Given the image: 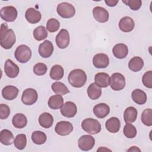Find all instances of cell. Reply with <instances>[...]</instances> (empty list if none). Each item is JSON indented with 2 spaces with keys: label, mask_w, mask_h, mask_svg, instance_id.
Segmentation results:
<instances>
[{
  "label": "cell",
  "mask_w": 152,
  "mask_h": 152,
  "mask_svg": "<svg viewBox=\"0 0 152 152\" xmlns=\"http://www.w3.org/2000/svg\"><path fill=\"white\" fill-rule=\"evenodd\" d=\"M69 83L74 87H82L86 83L87 75L81 69H75L71 71L68 77Z\"/></svg>",
  "instance_id": "cell-2"
},
{
  "label": "cell",
  "mask_w": 152,
  "mask_h": 152,
  "mask_svg": "<svg viewBox=\"0 0 152 152\" xmlns=\"http://www.w3.org/2000/svg\"><path fill=\"white\" fill-rule=\"evenodd\" d=\"M123 132L124 135L128 138H135L137 134L136 128L131 123H126L125 124L124 127Z\"/></svg>",
  "instance_id": "cell-37"
},
{
  "label": "cell",
  "mask_w": 152,
  "mask_h": 152,
  "mask_svg": "<svg viewBox=\"0 0 152 152\" xmlns=\"http://www.w3.org/2000/svg\"><path fill=\"white\" fill-rule=\"evenodd\" d=\"M39 123L42 127L44 128H49L53 125V118L49 113L44 112L39 116Z\"/></svg>",
  "instance_id": "cell-26"
},
{
  "label": "cell",
  "mask_w": 152,
  "mask_h": 152,
  "mask_svg": "<svg viewBox=\"0 0 152 152\" xmlns=\"http://www.w3.org/2000/svg\"><path fill=\"white\" fill-rule=\"evenodd\" d=\"M110 77L106 72H98L94 77V83L100 88H106L110 85Z\"/></svg>",
  "instance_id": "cell-18"
},
{
  "label": "cell",
  "mask_w": 152,
  "mask_h": 152,
  "mask_svg": "<svg viewBox=\"0 0 152 152\" xmlns=\"http://www.w3.org/2000/svg\"><path fill=\"white\" fill-rule=\"evenodd\" d=\"M4 71L7 77L11 78H15L20 72L18 66L12 60L8 59L5 61L4 65Z\"/></svg>",
  "instance_id": "cell-12"
},
{
  "label": "cell",
  "mask_w": 152,
  "mask_h": 152,
  "mask_svg": "<svg viewBox=\"0 0 152 152\" xmlns=\"http://www.w3.org/2000/svg\"><path fill=\"white\" fill-rule=\"evenodd\" d=\"M87 95L91 100H96L102 95V89L98 87L94 83L89 85L87 90Z\"/></svg>",
  "instance_id": "cell-30"
},
{
  "label": "cell",
  "mask_w": 152,
  "mask_h": 152,
  "mask_svg": "<svg viewBox=\"0 0 152 152\" xmlns=\"http://www.w3.org/2000/svg\"><path fill=\"white\" fill-rule=\"evenodd\" d=\"M122 2L129 6L134 11L139 10L142 5V1L141 0H123Z\"/></svg>",
  "instance_id": "cell-42"
},
{
  "label": "cell",
  "mask_w": 152,
  "mask_h": 152,
  "mask_svg": "<svg viewBox=\"0 0 152 152\" xmlns=\"http://www.w3.org/2000/svg\"><path fill=\"white\" fill-rule=\"evenodd\" d=\"M19 93V90L17 87L14 86H7L4 87L2 90V97L8 100L15 99Z\"/></svg>",
  "instance_id": "cell-21"
},
{
  "label": "cell",
  "mask_w": 152,
  "mask_h": 152,
  "mask_svg": "<svg viewBox=\"0 0 152 152\" xmlns=\"http://www.w3.org/2000/svg\"><path fill=\"white\" fill-rule=\"evenodd\" d=\"M77 112L76 104L70 101L65 102L61 108V113L62 115L66 118H72L75 116Z\"/></svg>",
  "instance_id": "cell-13"
},
{
  "label": "cell",
  "mask_w": 152,
  "mask_h": 152,
  "mask_svg": "<svg viewBox=\"0 0 152 152\" xmlns=\"http://www.w3.org/2000/svg\"><path fill=\"white\" fill-rule=\"evenodd\" d=\"M95 144L94 138L90 135L81 136L78 140V145L83 151H88L93 148Z\"/></svg>",
  "instance_id": "cell-9"
},
{
  "label": "cell",
  "mask_w": 152,
  "mask_h": 152,
  "mask_svg": "<svg viewBox=\"0 0 152 152\" xmlns=\"http://www.w3.org/2000/svg\"><path fill=\"white\" fill-rule=\"evenodd\" d=\"M64 104V99L61 95L56 94L50 96L48 100L49 107L53 110L61 109Z\"/></svg>",
  "instance_id": "cell-25"
},
{
  "label": "cell",
  "mask_w": 152,
  "mask_h": 152,
  "mask_svg": "<svg viewBox=\"0 0 152 152\" xmlns=\"http://www.w3.org/2000/svg\"><path fill=\"white\" fill-rule=\"evenodd\" d=\"M112 52L116 58L124 59L128 53V48L124 43H118L113 46Z\"/></svg>",
  "instance_id": "cell-22"
},
{
  "label": "cell",
  "mask_w": 152,
  "mask_h": 152,
  "mask_svg": "<svg viewBox=\"0 0 152 152\" xmlns=\"http://www.w3.org/2000/svg\"><path fill=\"white\" fill-rule=\"evenodd\" d=\"M48 70V67L44 63L39 62L37 63L33 67V72L37 75H45Z\"/></svg>",
  "instance_id": "cell-40"
},
{
  "label": "cell",
  "mask_w": 152,
  "mask_h": 152,
  "mask_svg": "<svg viewBox=\"0 0 152 152\" xmlns=\"http://www.w3.org/2000/svg\"><path fill=\"white\" fill-rule=\"evenodd\" d=\"M93 111L97 118L102 119L109 114L110 107L107 104L100 103L94 106Z\"/></svg>",
  "instance_id": "cell-19"
},
{
  "label": "cell",
  "mask_w": 152,
  "mask_h": 152,
  "mask_svg": "<svg viewBox=\"0 0 152 152\" xmlns=\"http://www.w3.org/2000/svg\"><path fill=\"white\" fill-rule=\"evenodd\" d=\"M17 10L13 6H6L1 8L0 15L2 20L7 22L14 21L17 17Z\"/></svg>",
  "instance_id": "cell-8"
},
{
  "label": "cell",
  "mask_w": 152,
  "mask_h": 152,
  "mask_svg": "<svg viewBox=\"0 0 152 152\" xmlns=\"http://www.w3.org/2000/svg\"><path fill=\"white\" fill-rule=\"evenodd\" d=\"M12 123L13 126L16 128L21 129L26 126L27 124V119L23 113H16L12 119Z\"/></svg>",
  "instance_id": "cell-27"
},
{
  "label": "cell",
  "mask_w": 152,
  "mask_h": 152,
  "mask_svg": "<svg viewBox=\"0 0 152 152\" xmlns=\"http://www.w3.org/2000/svg\"><path fill=\"white\" fill-rule=\"evenodd\" d=\"M144 66L142 59L139 56H134L130 59L128 63L129 68L133 72H138L141 71Z\"/></svg>",
  "instance_id": "cell-28"
},
{
  "label": "cell",
  "mask_w": 152,
  "mask_h": 152,
  "mask_svg": "<svg viewBox=\"0 0 152 152\" xmlns=\"http://www.w3.org/2000/svg\"><path fill=\"white\" fill-rule=\"evenodd\" d=\"M16 41L15 34L13 30L8 28L6 23H2L0 31V44L5 49L12 47Z\"/></svg>",
  "instance_id": "cell-1"
},
{
  "label": "cell",
  "mask_w": 152,
  "mask_h": 152,
  "mask_svg": "<svg viewBox=\"0 0 152 152\" xmlns=\"http://www.w3.org/2000/svg\"><path fill=\"white\" fill-rule=\"evenodd\" d=\"M64 74V70L62 66L59 65H53L50 71V77L54 80H59L62 78Z\"/></svg>",
  "instance_id": "cell-32"
},
{
  "label": "cell",
  "mask_w": 152,
  "mask_h": 152,
  "mask_svg": "<svg viewBox=\"0 0 152 152\" xmlns=\"http://www.w3.org/2000/svg\"><path fill=\"white\" fill-rule=\"evenodd\" d=\"M31 140L34 144L41 145L46 142L47 137L43 132L40 131H35L31 134Z\"/></svg>",
  "instance_id": "cell-35"
},
{
  "label": "cell",
  "mask_w": 152,
  "mask_h": 152,
  "mask_svg": "<svg viewBox=\"0 0 152 152\" xmlns=\"http://www.w3.org/2000/svg\"><path fill=\"white\" fill-rule=\"evenodd\" d=\"M104 150H108V151H111L110 150H109V149H107V148H104V147H102L101 148H99L97 151H104Z\"/></svg>",
  "instance_id": "cell-46"
},
{
  "label": "cell",
  "mask_w": 152,
  "mask_h": 152,
  "mask_svg": "<svg viewBox=\"0 0 152 152\" xmlns=\"http://www.w3.org/2000/svg\"><path fill=\"white\" fill-rule=\"evenodd\" d=\"M14 56L15 59L20 63L27 62L31 57V50L26 45H21L15 49Z\"/></svg>",
  "instance_id": "cell-4"
},
{
  "label": "cell",
  "mask_w": 152,
  "mask_h": 152,
  "mask_svg": "<svg viewBox=\"0 0 152 152\" xmlns=\"http://www.w3.org/2000/svg\"><path fill=\"white\" fill-rule=\"evenodd\" d=\"M93 64L97 68H105L109 64V58L105 53H97L93 58Z\"/></svg>",
  "instance_id": "cell-15"
},
{
  "label": "cell",
  "mask_w": 152,
  "mask_h": 152,
  "mask_svg": "<svg viewBox=\"0 0 152 152\" xmlns=\"http://www.w3.org/2000/svg\"><path fill=\"white\" fill-rule=\"evenodd\" d=\"M60 27L59 21L55 18H50L46 23V29L51 33H53L58 30Z\"/></svg>",
  "instance_id": "cell-39"
},
{
  "label": "cell",
  "mask_w": 152,
  "mask_h": 152,
  "mask_svg": "<svg viewBox=\"0 0 152 152\" xmlns=\"http://www.w3.org/2000/svg\"><path fill=\"white\" fill-rule=\"evenodd\" d=\"M137 110L132 106L127 107L124 113V119L126 123H132L135 121L137 118Z\"/></svg>",
  "instance_id": "cell-29"
},
{
  "label": "cell",
  "mask_w": 152,
  "mask_h": 152,
  "mask_svg": "<svg viewBox=\"0 0 152 152\" xmlns=\"http://www.w3.org/2000/svg\"><path fill=\"white\" fill-rule=\"evenodd\" d=\"M141 121L145 125L150 126L152 125V110L151 109H145L141 114Z\"/></svg>",
  "instance_id": "cell-38"
},
{
  "label": "cell",
  "mask_w": 152,
  "mask_h": 152,
  "mask_svg": "<svg viewBox=\"0 0 152 152\" xmlns=\"http://www.w3.org/2000/svg\"><path fill=\"white\" fill-rule=\"evenodd\" d=\"M142 82L144 86L147 88H152V71H148L144 73L142 77Z\"/></svg>",
  "instance_id": "cell-41"
},
{
  "label": "cell",
  "mask_w": 152,
  "mask_h": 152,
  "mask_svg": "<svg viewBox=\"0 0 152 152\" xmlns=\"http://www.w3.org/2000/svg\"><path fill=\"white\" fill-rule=\"evenodd\" d=\"M125 84V78L122 74L115 72L112 75L110 86L113 90L120 91L124 88Z\"/></svg>",
  "instance_id": "cell-6"
},
{
  "label": "cell",
  "mask_w": 152,
  "mask_h": 152,
  "mask_svg": "<svg viewBox=\"0 0 152 152\" xmlns=\"http://www.w3.org/2000/svg\"><path fill=\"white\" fill-rule=\"evenodd\" d=\"M106 129L111 133L118 132L121 128V122L116 117H111L107 119L105 123Z\"/></svg>",
  "instance_id": "cell-23"
},
{
  "label": "cell",
  "mask_w": 152,
  "mask_h": 152,
  "mask_svg": "<svg viewBox=\"0 0 152 152\" xmlns=\"http://www.w3.org/2000/svg\"><path fill=\"white\" fill-rule=\"evenodd\" d=\"M14 135L8 129H3L0 132V141L5 145H11L14 142Z\"/></svg>",
  "instance_id": "cell-31"
},
{
  "label": "cell",
  "mask_w": 152,
  "mask_h": 152,
  "mask_svg": "<svg viewBox=\"0 0 152 152\" xmlns=\"http://www.w3.org/2000/svg\"><path fill=\"white\" fill-rule=\"evenodd\" d=\"M135 27V23L132 18L125 16L122 18L119 22V29L125 33H128L132 31Z\"/></svg>",
  "instance_id": "cell-17"
},
{
  "label": "cell",
  "mask_w": 152,
  "mask_h": 152,
  "mask_svg": "<svg viewBox=\"0 0 152 152\" xmlns=\"http://www.w3.org/2000/svg\"><path fill=\"white\" fill-rule=\"evenodd\" d=\"M93 15L94 19L99 23H105L109 20L108 11L103 7L97 6L93 10Z\"/></svg>",
  "instance_id": "cell-14"
},
{
  "label": "cell",
  "mask_w": 152,
  "mask_h": 152,
  "mask_svg": "<svg viewBox=\"0 0 152 152\" xmlns=\"http://www.w3.org/2000/svg\"><path fill=\"white\" fill-rule=\"evenodd\" d=\"M131 97L132 100L138 104H144L147 101V94L146 93L140 90L135 89L131 93Z\"/></svg>",
  "instance_id": "cell-24"
},
{
  "label": "cell",
  "mask_w": 152,
  "mask_h": 152,
  "mask_svg": "<svg viewBox=\"0 0 152 152\" xmlns=\"http://www.w3.org/2000/svg\"><path fill=\"white\" fill-rule=\"evenodd\" d=\"M51 88L53 91L56 94L65 95L69 93V90L68 87L62 83L60 81H56L52 84Z\"/></svg>",
  "instance_id": "cell-33"
},
{
  "label": "cell",
  "mask_w": 152,
  "mask_h": 152,
  "mask_svg": "<svg viewBox=\"0 0 152 152\" xmlns=\"http://www.w3.org/2000/svg\"><path fill=\"white\" fill-rule=\"evenodd\" d=\"M53 52V46L52 43L46 40L43 43H40L39 46V55L44 58H47L50 57Z\"/></svg>",
  "instance_id": "cell-16"
},
{
  "label": "cell",
  "mask_w": 152,
  "mask_h": 152,
  "mask_svg": "<svg viewBox=\"0 0 152 152\" xmlns=\"http://www.w3.org/2000/svg\"><path fill=\"white\" fill-rule=\"evenodd\" d=\"M56 11L60 17L64 18H71L75 14L74 7L72 4L65 2H61L58 5Z\"/></svg>",
  "instance_id": "cell-5"
},
{
  "label": "cell",
  "mask_w": 152,
  "mask_h": 152,
  "mask_svg": "<svg viewBox=\"0 0 152 152\" xmlns=\"http://www.w3.org/2000/svg\"><path fill=\"white\" fill-rule=\"evenodd\" d=\"M10 114V109L8 106L5 104H0V119H5Z\"/></svg>",
  "instance_id": "cell-43"
},
{
  "label": "cell",
  "mask_w": 152,
  "mask_h": 152,
  "mask_svg": "<svg viewBox=\"0 0 152 152\" xmlns=\"http://www.w3.org/2000/svg\"><path fill=\"white\" fill-rule=\"evenodd\" d=\"M33 37L37 41L45 39L48 35L47 29L43 26L37 27L33 31Z\"/></svg>",
  "instance_id": "cell-34"
},
{
  "label": "cell",
  "mask_w": 152,
  "mask_h": 152,
  "mask_svg": "<svg viewBox=\"0 0 152 152\" xmlns=\"http://www.w3.org/2000/svg\"><path fill=\"white\" fill-rule=\"evenodd\" d=\"M25 17L28 23L31 24H36L40 21L42 15L40 11L33 8H29L26 11Z\"/></svg>",
  "instance_id": "cell-20"
},
{
  "label": "cell",
  "mask_w": 152,
  "mask_h": 152,
  "mask_svg": "<svg viewBox=\"0 0 152 152\" xmlns=\"http://www.w3.org/2000/svg\"><path fill=\"white\" fill-rule=\"evenodd\" d=\"M83 129L89 134H97L101 131V124L93 118H86L81 123Z\"/></svg>",
  "instance_id": "cell-3"
},
{
  "label": "cell",
  "mask_w": 152,
  "mask_h": 152,
  "mask_svg": "<svg viewBox=\"0 0 152 152\" xmlns=\"http://www.w3.org/2000/svg\"><path fill=\"white\" fill-rule=\"evenodd\" d=\"M141 151V150L139 149L138 147H135V146H133V147H131L128 150V151Z\"/></svg>",
  "instance_id": "cell-45"
},
{
  "label": "cell",
  "mask_w": 152,
  "mask_h": 152,
  "mask_svg": "<svg viewBox=\"0 0 152 152\" xmlns=\"http://www.w3.org/2000/svg\"><path fill=\"white\" fill-rule=\"evenodd\" d=\"M14 146L18 150H21L25 148L27 144V137L24 134H20L16 136L14 141Z\"/></svg>",
  "instance_id": "cell-36"
},
{
  "label": "cell",
  "mask_w": 152,
  "mask_h": 152,
  "mask_svg": "<svg viewBox=\"0 0 152 152\" xmlns=\"http://www.w3.org/2000/svg\"><path fill=\"white\" fill-rule=\"evenodd\" d=\"M104 2L106 4V5L109 7H115L118 3V0H116V1H115V0H108V1H105Z\"/></svg>",
  "instance_id": "cell-44"
},
{
  "label": "cell",
  "mask_w": 152,
  "mask_h": 152,
  "mask_svg": "<svg viewBox=\"0 0 152 152\" xmlns=\"http://www.w3.org/2000/svg\"><path fill=\"white\" fill-rule=\"evenodd\" d=\"M69 34L67 30L62 28L56 36L55 42L57 46L60 49H65L69 44Z\"/></svg>",
  "instance_id": "cell-10"
},
{
  "label": "cell",
  "mask_w": 152,
  "mask_h": 152,
  "mask_svg": "<svg viewBox=\"0 0 152 152\" xmlns=\"http://www.w3.org/2000/svg\"><path fill=\"white\" fill-rule=\"evenodd\" d=\"M38 99V94L36 90L28 88L24 90L21 96V101L24 104L32 105L36 102Z\"/></svg>",
  "instance_id": "cell-7"
},
{
  "label": "cell",
  "mask_w": 152,
  "mask_h": 152,
  "mask_svg": "<svg viewBox=\"0 0 152 152\" xmlns=\"http://www.w3.org/2000/svg\"><path fill=\"white\" fill-rule=\"evenodd\" d=\"M72 130V124L71 122L65 121H62L58 122L55 127L56 133L61 136H66L70 134Z\"/></svg>",
  "instance_id": "cell-11"
}]
</instances>
